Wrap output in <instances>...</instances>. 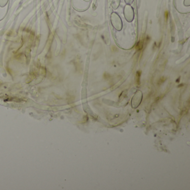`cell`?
Instances as JSON below:
<instances>
[{"label":"cell","mask_w":190,"mask_h":190,"mask_svg":"<svg viewBox=\"0 0 190 190\" xmlns=\"http://www.w3.org/2000/svg\"><path fill=\"white\" fill-rule=\"evenodd\" d=\"M111 23L114 28L120 31L122 29V21L119 15L116 12H113L111 15Z\"/></svg>","instance_id":"1"},{"label":"cell","mask_w":190,"mask_h":190,"mask_svg":"<svg viewBox=\"0 0 190 190\" xmlns=\"http://www.w3.org/2000/svg\"><path fill=\"white\" fill-rule=\"evenodd\" d=\"M124 15H125V19L128 22L130 23L133 20L134 12L133 7L131 5H127L125 6V9H124Z\"/></svg>","instance_id":"2"},{"label":"cell","mask_w":190,"mask_h":190,"mask_svg":"<svg viewBox=\"0 0 190 190\" xmlns=\"http://www.w3.org/2000/svg\"><path fill=\"white\" fill-rule=\"evenodd\" d=\"M120 0H112V3H111L112 8L114 10L118 9V7H119V5H120Z\"/></svg>","instance_id":"3"},{"label":"cell","mask_w":190,"mask_h":190,"mask_svg":"<svg viewBox=\"0 0 190 190\" xmlns=\"http://www.w3.org/2000/svg\"><path fill=\"white\" fill-rule=\"evenodd\" d=\"M9 0H0V7H4L9 2Z\"/></svg>","instance_id":"4"},{"label":"cell","mask_w":190,"mask_h":190,"mask_svg":"<svg viewBox=\"0 0 190 190\" xmlns=\"http://www.w3.org/2000/svg\"><path fill=\"white\" fill-rule=\"evenodd\" d=\"M184 5L185 6H190V0H184Z\"/></svg>","instance_id":"5"},{"label":"cell","mask_w":190,"mask_h":190,"mask_svg":"<svg viewBox=\"0 0 190 190\" xmlns=\"http://www.w3.org/2000/svg\"><path fill=\"white\" fill-rule=\"evenodd\" d=\"M125 3H127V5H129L132 4L134 1V0H125Z\"/></svg>","instance_id":"6"},{"label":"cell","mask_w":190,"mask_h":190,"mask_svg":"<svg viewBox=\"0 0 190 190\" xmlns=\"http://www.w3.org/2000/svg\"><path fill=\"white\" fill-rule=\"evenodd\" d=\"M84 1H85V2H89L90 1V0H84Z\"/></svg>","instance_id":"7"}]
</instances>
